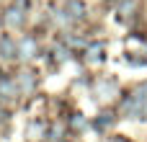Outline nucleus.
<instances>
[{"label":"nucleus","mask_w":147,"mask_h":142,"mask_svg":"<svg viewBox=\"0 0 147 142\" xmlns=\"http://www.w3.org/2000/svg\"><path fill=\"white\" fill-rule=\"evenodd\" d=\"M121 109H124L127 116H142V114H147V98L142 96V93H134V96L124 98Z\"/></svg>","instance_id":"f257e3e1"},{"label":"nucleus","mask_w":147,"mask_h":142,"mask_svg":"<svg viewBox=\"0 0 147 142\" xmlns=\"http://www.w3.org/2000/svg\"><path fill=\"white\" fill-rule=\"evenodd\" d=\"M0 54H3L5 60H13V57L18 54V44H16L10 36H3V39H0Z\"/></svg>","instance_id":"f03ea898"},{"label":"nucleus","mask_w":147,"mask_h":142,"mask_svg":"<svg viewBox=\"0 0 147 142\" xmlns=\"http://www.w3.org/2000/svg\"><path fill=\"white\" fill-rule=\"evenodd\" d=\"M21 21H23L21 10H18V8H10V10H8V23L13 26V23H21Z\"/></svg>","instance_id":"7ed1b4c3"},{"label":"nucleus","mask_w":147,"mask_h":142,"mask_svg":"<svg viewBox=\"0 0 147 142\" xmlns=\"http://www.w3.org/2000/svg\"><path fill=\"white\" fill-rule=\"evenodd\" d=\"M111 122H114V116H111V114H103L101 119H96V129H106Z\"/></svg>","instance_id":"20e7f679"},{"label":"nucleus","mask_w":147,"mask_h":142,"mask_svg":"<svg viewBox=\"0 0 147 142\" xmlns=\"http://www.w3.org/2000/svg\"><path fill=\"white\" fill-rule=\"evenodd\" d=\"M31 47H34V41H31V39H23V57H31V54H28Z\"/></svg>","instance_id":"39448f33"}]
</instances>
